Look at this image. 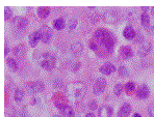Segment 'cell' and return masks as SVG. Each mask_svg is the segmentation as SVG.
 Masks as SVG:
<instances>
[{
	"mask_svg": "<svg viewBox=\"0 0 154 117\" xmlns=\"http://www.w3.org/2000/svg\"><path fill=\"white\" fill-rule=\"evenodd\" d=\"M40 31H41V39H42L43 42L47 44L52 39V35H53V32H52V29L49 27L48 25H43L42 27L40 28Z\"/></svg>",
	"mask_w": 154,
	"mask_h": 117,
	"instance_id": "ba28073f",
	"label": "cell"
},
{
	"mask_svg": "<svg viewBox=\"0 0 154 117\" xmlns=\"http://www.w3.org/2000/svg\"><path fill=\"white\" fill-rule=\"evenodd\" d=\"M99 71L103 74V75H110L112 73H114L116 71V66L112 62H105L100 66Z\"/></svg>",
	"mask_w": 154,
	"mask_h": 117,
	"instance_id": "7c38bea8",
	"label": "cell"
},
{
	"mask_svg": "<svg viewBox=\"0 0 154 117\" xmlns=\"http://www.w3.org/2000/svg\"><path fill=\"white\" fill-rule=\"evenodd\" d=\"M106 79L101 77V78H98L96 81H95L94 85H93V91H94L95 94H100L102 93L104 91L106 87Z\"/></svg>",
	"mask_w": 154,
	"mask_h": 117,
	"instance_id": "52a82bcc",
	"label": "cell"
},
{
	"mask_svg": "<svg viewBox=\"0 0 154 117\" xmlns=\"http://www.w3.org/2000/svg\"><path fill=\"white\" fill-rule=\"evenodd\" d=\"M14 98H15V100L17 101V102H21V101L24 98V91L22 90L21 88L17 87V88L15 89V94H14Z\"/></svg>",
	"mask_w": 154,
	"mask_h": 117,
	"instance_id": "603a6c76",
	"label": "cell"
},
{
	"mask_svg": "<svg viewBox=\"0 0 154 117\" xmlns=\"http://www.w3.org/2000/svg\"><path fill=\"white\" fill-rule=\"evenodd\" d=\"M38 15L40 16L41 18H46L50 15V8L46 7V6H41L38 10Z\"/></svg>",
	"mask_w": 154,
	"mask_h": 117,
	"instance_id": "44dd1931",
	"label": "cell"
},
{
	"mask_svg": "<svg viewBox=\"0 0 154 117\" xmlns=\"http://www.w3.org/2000/svg\"><path fill=\"white\" fill-rule=\"evenodd\" d=\"M8 51H10V49H8V45H5V47H4V54H8Z\"/></svg>",
	"mask_w": 154,
	"mask_h": 117,
	"instance_id": "e575fe53",
	"label": "cell"
},
{
	"mask_svg": "<svg viewBox=\"0 0 154 117\" xmlns=\"http://www.w3.org/2000/svg\"><path fill=\"white\" fill-rule=\"evenodd\" d=\"M53 26L57 30H62L65 28V20L64 18H57L53 21Z\"/></svg>",
	"mask_w": 154,
	"mask_h": 117,
	"instance_id": "ffe728a7",
	"label": "cell"
},
{
	"mask_svg": "<svg viewBox=\"0 0 154 117\" xmlns=\"http://www.w3.org/2000/svg\"><path fill=\"white\" fill-rule=\"evenodd\" d=\"M150 94V89L147 85L143 84L141 86L137 88V98H147Z\"/></svg>",
	"mask_w": 154,
	"mask_h": 117,
	"instance_id": "9a60e30c",
	"label": "cell"
},
{
	"mask_svg": "<svg viewBox=\"0 0 154 117\" xmlns=\"http://www.w3.org/2000/svg\"><path fill=\"white\" fill-rule=\"evenodd\" d=\"M67 93L70 100L79 102L85 96V85L81 81H74L70 83L67 87Z\"/></svg>",
	"mask_w": 154,
	"mask_h": 117,
	"instance_id": "6da1fadb",
	"label": "cell"
},
{
	"mask_svg": "<svg viewBox=\"0 0 154 117\" xmlns=\"http://www.w3.org/2000/svg\"><path fill=\"white\" fill-rule=\"evenodd\" d=\"M118 73H119V75L121 76V77H125L128 73L127 67H126L125 65H121V66L118 69Z\"/></svg>",
	"mask_w": 154,
	"mask_h": 117,
	"instance_id": "83f0119b",
	"label": "cell"
},
{
	"mask_svg": "<svg viewBox=\"0 0 154 117\" xmlns=\"http://www.w3.org/2000/svg\"><path fill=\"white\" fill-rule=\"evenodd\" d=\"M122 90H123V85H122L121 83H118V84L115 85L114 92H115L116 95H120V94L122 93Z\"/></svg>",
	"mask_w": 154,
	"mask_h": 117,
	"instance_id": "4316f807",
	"label": "cell"
},
{
	"mask_svg": "<svg viewBox=\"0 0 154 117\" xmlns=\"http://www.w3.org/2000/svg\"><path fill=\"white\" fill-rule=\"evenodd\" d=\"M85 117H95V115L93 112H88V113L85 114Z\"/></svg>",
	"mask_w": 154,
	"mask_h": 117,
	"instance_id": "836d02e7",
	"label": "cell"
},
{
	"mask_svg": "<svg viewBox=\"0 0 154 117\" xmlns=\"http://www.w3.org/2000/svg\"><path fill=\"white\" fill-rule=\"evenodd\" d=\"M148 114L150 117H154V103L149 105L148 107Z\"/></svg>",
	"mask_w": 154,
	"mask_h": 117,
	"instance_id": "f546056e",
	"label": "cell"
},
{
	"mask_svg": "<svg viewBox=\"0 0 154 117\" xmlns=\"http://www.w3.org/2000/svg\"><path fill=\"white\" fill-rule=\"evenodd\" d=\"M54 117H63V116H60V115H55Z\"/></svg>",
	"mask_w": 154,
	"mask_h": 117,
	"instance_id": "74e56055",
	"label": "cell"
},
{
	"mask_svg": "<svg viewBox=\"0 0 154 117\" xmlns=\"http://www.w3.org/2000/svg\"><path fill=\"white\" fill-rule=\"evenodd\" d=\"M143 40H144V35H143L142 32H137L134 39H133V42L135 44H143Z\"/></svg>",
	"mask_w": 154,
	"mask_h": 117,
	"instance_id": "d4e9b609",
	"label": "cell"
},
{
	"mask_svg": "<svg viewBox=\"0 0 154 117\" xmlns=\"http://www.w3.org/2000/svg\"><path fill=\"white\" fill-rule=\"evenodd\" d=\"M120 15L116 10H108L103 13V20L104 22L108 24H115L119 21Z\"/></svg>",
	"mask_w": 154,
	"mask_h": 117,
	"instance_id": "5b68a950",
	"label": "cell"
},
{
	"mask_svg": "<svg viewBox=\"0 0 154 117\" xmlns=\"http://www.w3.org/2000/svg\"><path fill=\"white\" fill-rule=\"evenodd\" d=\"M54 105L60 109V112L63 115V117H74V111L71 106L62 104V103H60V102H55Z\"/></svg>",
	"mask_w": 154,
	"mask_h": 117,
	"instance_id": "8992f818",
	"label": "cell"
},
{
	"mask_svg": "<svg viewBox=\"0 0 154 117\" xmlns=\"http://www.w3.org/2000/svg\"><path fill=\"white\" fill-rule=\"evenodd\" d=\"M112 108L109 105H102L98 110V117H112Z\"/></svg>",
	"mask_w": 154,
	"mask_h": 117,
	"instance_id": "30bf717a",
	"label": "cell"
},
{
	"mask_svg": "<svg viewBox=\"0 0 154 117\" xmlns=\"http://www.w3.org/2000/svg\"><path fill=\"white\" fill-rule=\"evenodd\" d=\"M38 62L44 69L51 71L56 65V57L51 52H42L38 55Z\"/></svg>",
	"mask_w": 154,
	"mask_h": 117,
	"instance_id": "3957f363",
	"label": "cell"
},
{
	"mask_svg": "<svg viewBox=\"0 0 154 117\" xmlns=\"http://www.w3.org/2000/svg\"><path fill=\"white\" fill-rule=\"evenodd\" d=\"M14 28H15L16 33H24L27 28V25H28V20L24 17H15L12 22Z\"/></svg>",
	"mask_w": 154,
	"mask_h": 117,
	"instance_id": "277c9868",
	"label": "cell"
},
{
	"mask_svg": "<svg viewBox=\"0 0 154 117\" xmlns=\"http://www.w3.org/2000/svg\"><path fill=\"white\" fill-rule=\"evenodd\" d=\"M120 53H121V56L125 59H128V58L132 57L133 52H132V49L130 48L129 46H123L121 47L120 49Z\"/></svg>",
	"mask_w": 154,
	"mask_h": 117,
	"instance_id": "e0dca14e",
	"label": "cell"
},
{
	"mask_svg": "<svg viewBox=\"0 0 154 117\" xmlns=\"http://www.w3.org/2000/svg\"><path fill=\"white\" fill-rule=\"evenodd\" d=\"M141 23L144 27H148L150 25V17L147 12H143L141 13Z\"/></svg>",
	"mask_w": 154,
	"mask_h": 117,
	"instance_id": "d6986e66",
	"label": "cell"
},
{
	"mask_svg": "<svg viewBox=\"0 0 154 117\" xmlns=\"http://www.w3.org/2000/svg\"><path fill=\"white\" fill-rule=\"evenodd\" d=\"M95 37L105 46L106 50L112 52L115 47V39L112 37V33L109 30L104 28H98L95 31Z\"/></svg>",
	"mask_w": 154,
	"mask_h": 117,
	"instance_id": "7a4b0ae2",
	"label": "cell"
},
{
	"mask_svg": "<svg viewBox=\"0 0 154 117\" xmlns=\"http://www.w3.org/2000/svg\"><path fill=\"white\" fill-rule=\"evenodd\" d=\"M83 50V45L80 42H75L71 45V52L74 55H79Z\"/></svg>",
	"mask_w": 154,
	"mask_h": 117,
	"instance_id": "ac0fdd59",
	"label": "cell"
},
{
	"mask_svg": "<svg viewBox=\"0 0 154 117\" xmlns=\"http://www.w3.org/2000/svg\"><path fill=\"white\" fill-rule=\"evenodd\" d=\"M151 48H152V46H151V42H143L141 46H140L137 53H139L140 56H142V57H145V56H147L149 53H150Z\"/></svg>",
	"mask_w": 154,
	"mask_h": 117,
	"instance_id": "8fae6325",
	"label": "cell"
},
{
	"mask_svg": "<svg viewBox=\"0 0 154 117\" xmlns=\"http://www.w3.org/2000/svg\"><path fill=\"white\" fill-rule=\"evenodd\" d=\"M80 65H81V63L79 61H76V62H74L73 63V65H72V71H78V69L80 67Z\"/></svg>",
	"mask_w": 154,
	"mask_h": 117,
	"instance_id": "1f68e13d",
	"label": "cell"
},
{
	"mask_svg": "<svg viewBox=\"0 0 154 117\" xmlns=\"http://www.w3.org/2000/svg\"><path fill=\"white\" fill-rule=\"evenodd\" d=\"M151 13H152V15L154 16V6H153L152 8H151Z\"/></svg>",
	"mask_w": 154,
	"mask_h": 117,
	"instance_id": "8d00e7d4",
	"label": "cell"
},
{
	"mask_svg": "<svg viewBox=\"0 0 154 117\" xmlns=\"http://www.w3.org/2000/svg\"><path fill=\"white\" fill-rule=\"evenodd\" d=\"M12 16H13L12 8H11L10 6H6V7L4 8V18H5V20H10L11 18H12Z\"/></svg>",
	"mask_w": 154,
	"mask_h": 117,
	"instance_id": "484cf974",
	"label": "cell"
},
{
	"mask_svg": "<svg viewBox=\"0 0 154 117\" xmlns=\"http://www.w3.org/2000/svg\"><path fill=\"white\" fill-rule=\"evenodd\" d=\"M125 89L127 90L128 92H131L135 89V83L133 81H128L127 83L125 84Z\"/></svg>",
	"mask_w": 154,
	"mask_h": 117,
	"instance_id": "cb8c5ba5",
	"label": "cell"
},
{
	"mask_svg": "<svg viewBox=\"0 0 154 117\" xmlns=\"http://www.w3.org/2000/svg\"><path fill=\"white\" fill-rule=\"evenodd\" d=\"M76 25H77V20L75 19V18H72V19L69 21V24H68L69 30H73V29H75Z\"/></svg>",
	"mask_w": 154,
	"mask_h": 117,
	"instance_id": "f1b7e54d",
	"label": "cell"
},
{
	"mask_svg": "<svg viewBox=\"0 0 154 117\" xmlns=\"http://www.w3.org/2000/svg\"><path fill=\"white\" fill-rule=\"evenodd\" d=\"M130 112H131V105L128 104V103H124L120 107L119 111H118V117H128Z\"/></svg>",
	"mask_w": 154,
	"mask_h": 117,
	"instance_id": "4fadbf2b",
	"label": "cell"
},
{
	"mask_svg": "<svg viewBox=\"0 0 154 117\" xmlns=\"http://www.w3.org/2000/svg\"><path fill=\"white\" fill-rule=\"evenodd\" d=\"M132 117H142V115L140 113H134L133 114V116Z\"/></svg>",
	"mask_w": 154,
	"mask_h": 117,
	"instance_id": "d590c367",
	"label": "cell"
},
{
	"mask_svg": "<svg viewBox=\"0 0 154 117\" xmlns=\"http://www.w3.org/2000/svg\"><path fill=\"white\" fill-rule=\"evenodd\" d=\"M90 47L92 50H98V46H97V44H95L94 42H90Z\"/></svg>",
	"mask_w": 154,
	"mask_h": 117,
	"instance_id": "d6a6232c",
	"label": "cell"
},
{
	"mask_svg": "<svg viewBox=\"0 0 154 117\" xmlns=\"http://www.w3.org/2000/svg\"><path fill=\"white\" fill-rule=\"evenodd\" d=\"M42 35H41V31L40 30H35L28 37V42H29V45L31 47H35L38 44V42L41 39Z\"/></svg>",
	"mask_w": 154,
	"mask_h": 117,
	"instance_id": "5bb4252c",
	"label": "cell"
},
{
	"mask_svg": "<svg viewBox=\"0 0 154 117\" xmlns=\"http://www.w3.org/2000/svg\"><path fill=\"white\" fill-rule=\"evenodd\" d=\"M27 88L29 89V91L31 92H41L44 90L45 85L44 82L41 80H35V81H31V82L27 83Z\"/></svg>",
	"mask_w": 154,
	"mask_h": 117,
	"instance_id": "9c48e42d",
	"label": "cell"
},
{
	"mask_svg": "<svg viewBox=\"0 0 154 117\" xmlns=\"http://www.w3.org/2000/svg\"><path fill=\"white\" fill-rule=\"evenodd\" d=\"M137 34V31L132 28L131 26H126L123 30V35L126 39H133Z\"/></svg>",
	"mask_w": 154,
	"mask_h": 117,
	"instance_id": "2e32d148",
	"label": "cell"
},
{
	"mask_svg": "<svg viewBox=\"0 0 154 117\" xmlns=\"http://www.w3.org/2000/svg\"><path fill=\"white\" fill-rule=\"evenodd\" d=\"M6 64L10 69H12L13 71H17L18 69V62L16 59H14L12 57L6 58Z\"/></svg>",
	"mask_w": 154,
	"mask_h": 117,
	"instance_id": "7402d4cb",
	"label": "cell"
},
{
	"mask_svg": "<svg viewBox=\"0 0 154 117\" xmlns=\"http://www.w3.org/2000/svg\"><path fill=\"white\" fill-rule=\"evenodd\" d=\"M89 107H90V109H92V110L97 109V107H98V105H97V102L95 100L91 101V102L89 103Z\"/></svg>",
	"mask_w": 154,
	"mask_h": 117,
	"instance_id": "4dcf8cb0",
	"label": "cell"
}]
</instances>
